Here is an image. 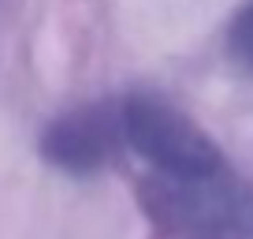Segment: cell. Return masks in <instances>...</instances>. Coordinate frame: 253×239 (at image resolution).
<instances>
[{
  "mask_svg": "<svg viewBox=\"0 0 253 239\" xmlns=\"http://www.w3.org/2000/svg\"><path fill=\"white\" fill-rule=\"evenodd\" d=\"M126 150L123 138V97L112 101H86L75 109L52 116L41 127L38 153L48 168L75 179H89L101 176L104 168H112L119 161V153Z\"/></svg>",
  "mask_w": 253,
  "mask_h": 239,
  "instance_id": "obj_3",
  "label": "cell"
},
{
  "mask_svg": "<svg viewBox=\"0 0 253 239\" xmlns=\"http://www.w3.org/2000/svg\"><path fill=\"white\" fill-rule=\"evenodd\" d=\"M123 138L126 150L138 153L153 168L149 176L164 179H209L227 165L216 138L198 120L182 112L175 101L160 94L123 97Z\"/></svg>",
  "mask_w": 253,
  "mask_h": 239,
  "instance_id": "obj_2",
  "label": "cell"
},
{
  "mask_svg": "<svg viewBox=\"0 0 253 239\" xmlns=\"http://www.w3.org/2000/svg\"><path fill=\"white\" fill-rule=\"evenodd\" d=\"M223 45H227V60L231 64L253 75V0L235 11V19L227 23Z\"/></svg>",
  "mask_w": 253,
  "mask_h": 239,
  "instance_id": "obj_4",
  "label": "cell"
},
{
  "mask_svg": "<svg viewBox=\"0 0 253 239\" xmlns=\"http://www.w3.org/2000/svg\"><path fill=\"white\" fill-rule=\"evenodd\" d=\"M138 202L171 239H253V187L231 168L209 179L145 176Z\"/></svg>",
  "mask_w": 253,
  "mask_h": 239,
  "instance_id": "obj_1",
  "label": "cell"
}]
</instances>
